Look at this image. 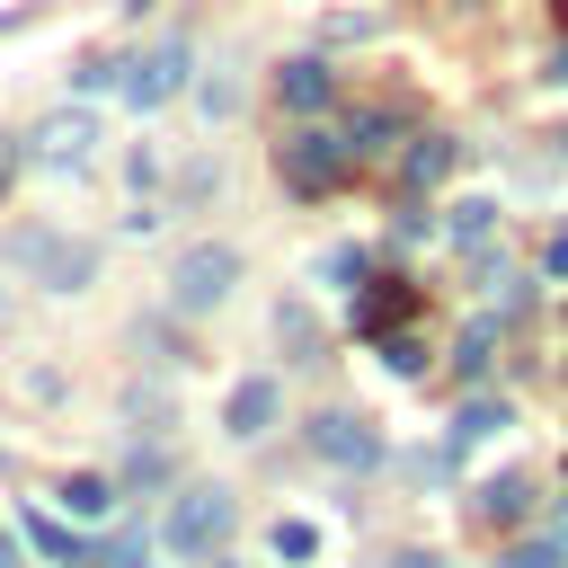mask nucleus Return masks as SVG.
<instances>
[{"instance_id":"1","label":"nucleus","mask_w":568,"mask_h":568,"mask_svg":"<svg viewBox=\"0 0 568 568\" xmlns=\"http://www.w3.org/2000/svg\"><path fill=\"white\" fill-rule=\"evenodd\" d=\"M18 275H36L44 293H89L98 284V240H71V231H9V248H0Z\"/></svg>"},{"instance_id":"2","label":"nucleus","mask_w":568,"mask_h":568,"mask_svg":"<svg viewBox=\"0 0 568 568\" xmlns=\"http://www.w3.org/2000/svg\"><path fill=\"white\" fill-rule=\"evenodd\" d=\"M231 524H240V497L204 479V488H178V497H169V515H160V541H169L178 559H213V550L231 541Z\"/></svg>"},{"instance_id":"3","label":"nucleus","mask_w":568,"mask_h":568,"mask_svg":"<svg viewBox=\"0 0 568 568\" xmlns=\"http://www.w3.org/2000/svg\"><path fill=\"white\" fill-rule=\"evenodd\" d=\"M231 284H240V248H231V240H195V248H178V266H169V311L204 320V311L231 302Z\"/></svg>"},{"instance_id":"4","label":"nucleus","mask_w":568,"mask_h":568,"mask_svg":"<svg viewBox=\"0 0 568 568\" xmlns=\"http://www.w3.org/2000/svg\"><path fill=\"white\" fill-rule=\"evenodd\" d=\"M275 169H284V186H293V195H328V186L355 169V151H346V133L302 124V133H284V142H275Z\"/></svg>"},{"instance_id":"5","label":"nucleus","mask_w":568,"mask_h":568,"mask_svg":"<svg viewBox=\"0 0 568 568\" xmlns=\"http://www.w3.org/2000/svg\"><path fill=\"white\" fill-rule=\"evenodd\" d=\"M186 80H195V44H186V36H160L151 53L124 62V98H133V106H169Z\"/></svg>"},{"instance_id":"6","label":"nucleus","mask_w":568,"mask_h":568,"mask_svg":"<svg viewBox=\"0 0 568 568\" xmlns=\"http://www.w3.org/2000/svg\"><path fill=\"white\" fill-rule=\"evenodd\" d=\"M27 151H36V169H80V160L98 151V115H89V106H62V115H44Z\"/></svg>"},{"instance_id":"7","label":"nucleus","mask_w":568,"mask_h":568,"mask_svg":"<svg viewBox=\"0 0 568 568\" xmlns=\"http://www.w3.org/2000/svg\"><path fill=\"white\" fill-rule=\"evenodd\" d=\"M311 453H320V462H346V470H373V462H382V435H373L364 417L328 408V417H311Z\"/></svg>"},{"instance_id":"8","label":"nucleus","mask_w":568,"mask_h":568,"mask_svg":"<svg viewBox=\"0 0 568 568\" xmlns=\"http://www.w3.org/2000/svg\"><path fill=\"white\" fill-rule=\"evenodd\" d=\"M408 320H417V284L382 275V284H364V293H355V328H364V337H399Z\"/></svg>"},{"instance_id":"9","label":"nucleus","mask_w":568,"mask_h":568,"mask_svg":"<svg viewBox=\"0 0 568 568\" xmlns=\"http://www.w3.org/2000/svg\"><path fill=\"white\" fill-rule=\"evenodd\" d=\"M275 98H284L293 115H320V106L337 98V71H328L320 53H302V62H284V71H275Z\"/></svg>"},{"instance_id":"10","label":"nucleus","mask_w":568,"mask_h":568,"mask_svg":"<svg viewBox=\"0 0 568 568\" xmlns=\"http://www.w3.org/2000/svg\"><path fill=\"white\" fill-rule=\"evenodd\" d=\"M275 408H284V390H275V382H266V373H248V382H240V390H231V408H222V426H231V435H240V444H257V435H266V426H275Z\"/></svg>"},{"instance_id":"11","label":"nucleus","mask_w":568,"mask_h":568,"mask_svg":"<svg viewBox=\"0 0 568 568\" xmlns=\"http://www.w3.org/2000/svg\"><path fill=\"white\" fill-rule=\"evenodd\" d=\"M53 497H62V515H71V524H115V506H124L106 470H71V479H62Z\"/></svg>"},{"instance_id":"12","label":"nucleus","mask_w":568,"mask_h":568,"mask_svg":"<svg viewBox=\"0 0 568 568\" xmlns=\"http://www.w3.org/2000/svg\"><path fill=\"white\" fill-rule=\"evenodd\" d=\"M470 506H479V524H524V506H532V488H524V479L506 470V479H479V497H470Z\"/></svg>"},{"instance_id":"13","label":"nucleus","mask_w":568,"mask_h":568,"mask_svg":"<svg viewBox=\"0 0 568 568\" xmlns=\"http://www.w3.org/2000/svg\"><path fill=\"white\" fill-rule=\"evenodd\" d=\"M444 169H453V142H444V133H417V142H408V160H399V178H408V186H435Z\"/></svg>"},{"instance_id":"14","label":"nucleus","mask_w":568,"mask_h":568,"mask_svg":"<svg viewBox=\"0 0 568 568\" xmlns=\"http://www.w3.org/2000/svg\"><path fill=\"white\" fill-rule=\"evenodd\" d=\"M497 426H506V399H470V408L453 417V453H470V444H488Z\"/></svg>"},{"instance_id":"15","label":"nucleus","mask_w":568,"mask_h":568,"mask_svg":"<svg viewBox=\"0 0 568 568\" xmlns=\"http://www.w3.org/2000/svg\"><path fill=\"white\" fill-rule=\"evenodd\" d=\"M27 541H36L44 559H62V568H80V532H71L62 515H27Z\"/></svg>"},{"instance_id":"16","label":"nucleus","mask_w":568,"mask_h":568,"mask_svg":"<svg viewBox=\"0 0 568 568\" xmlns=\"http://www.w3.org/2000/svg\"><path fill=\"white\" fill-rule=\"evenodd\" d=\"M444 231H453L462 248H479V240L497 231V204H488V195H470V204H453V222H444Z\"/></svg>"},{"instance_id":"17","label":"nucleus","mask_w":568,"mask_h":568,"mask_svg":"<svg viewBox=\"0 0 568 568\" xmlns=\"http://www.w3.org/2000/svg\"><path fill=\"white\" fill-rule=\"evenodd\" d=\"M311 550H320V532H311L302 515H284V524H275V559H311Z\"/></svg>"},{"instance_id":"18","label":"nucleus","mask_w":568,"mask_h":568,"mask_svg":"<svg viewBox=\"0 0 568 568\" xmlns=\"http://www.w3.org/2000/svg\"><path fill=\"white\" fill-rule=\"evenodd\" d=\"M559 559H568V550H559V532H550V541H515L497 568H559Z\"/></svg>"},{"instance_id":"19","label":"nucleus","mask_w":568,"mask_h":568,"mask_svg":"<svg viewBox=\"0 0 568 568\" xmlns=\"http://www.w3.org/2000/svg\"><path fill=\"white\" fill-rule=\"evenodd\" d=\"M98 89H124V62H106V53L80 62V98H98Z\"/></svg>"},{"instance_id":"20","label":"nucleus","mask_w":568,"mask_h":568,"mask_svg":"<svg viewBox=\"0 0 568 568\" xmlns=\"http://www.w3.org/2000/svg\"><path fill=\"white\" fill-rule=\"evenodd\" d=\"M382 364H390V373H417L426 346H417V337H382Z\"/></svg>"},{"instance_id":"21","label":"nucleus","mask_w":568,"mask_h":568,"mask_svg":"<svg viewBox=\"0 0 568 568\" xmlns=\"http://www.w3.org/2000/svg\"><path fill=\"white\" fill-rule=\"evenodd\" d=\"M320 275H328V284H346V275H364V248H328V257H320Z\"/></svg>"},{"instance_id":"22","label":"nucleus","mask_w":568,"mask_h":568,"mask_svg":"<svg viewBox=\"0 0 568 568\" xmlns=\"http://www.w3.org/2000/svg\"><path fill=\"white\" fill-rule=\"evenodd\" d=\"M453 364H462V373H479V364H488V320H479V328L462 337V355H453Z\"/></svg>"},{"instance_id":"23","label":"nucleus","mask_w":568,"mask_h":568,"mask_svg":"<svg viewBox=\"0 0 568 568\" xmlns=\"http://www.w3.org/2000/svg\"><path fill=\"white\" fill-rule=\"evenodd\" d=\"M541 275H559V284H568V231H559V240L541 248Z\"/></svg>"},{"instance_id":"24","label":"nucleus","mask_w":568,"mask_h":568,"mask_svg":"<svg viewBox=\"0 0 568 568\" xmlns=\"http://www.w3.org/2000/svg\"><path fill=\"white\" fill-rule=\"evenodd\" d=\"M98 568H142V550H133V541H115V550H106Z\"/></svg>"},{"instance_id":"25","label":"nucleus","mask_w":568,"mask_h":568,"mask_svg":"<svg viewBox=\"0 0 568 568\" xmlns=\"http://www.w3.org/2000/svg\"><path fill=\"white\" fill-rule=\"evenodd\" d=\"M541 80H559V89H568V44H559V53H550V71H541Z\"/></svg>"},{"instance_id":"26","label":"nucleus","mask_w":568,"mask_h":568,"mask_svg":"<svg viewBox=\"0 0 568 568\" xmlns=\"http://www.w3.org/2000/svg\"><path fill=\"white\" fill-rule=\"evenodd\" d=\"M390 568H444V559H435V550H408V559H390Z\"/></svg>"},{"instance_id":"27","label":"nucleus","mask_w":568,"mask_h":568,"mask_svg":"<svg viewBox=\"0 0 568 568\" xmlns=\"http://www.w3.org/2000/svg\"><path fill=\"white\" fill-rule=\"evenodd\" d=\"M9 178H18V151H9V142H0V195H9Z\"/></svg>"},{"instance_id":"28","label":"nucleus","mask_w":568,"mask_h":568,"mask_svg":"<svg viewBox=\"0 0 568 568\" xmlns=\"http://www.w3.org/2000/svg\"><path fill=\"white\" fill-rule=\"evenodd\" d=\"M0 568H18V541H9V532H0Z\"/></svg>"},{"instance_id":"29","label":"nucleus","mask_w":568,"mask_h":568,"mask_svg":"<svg viewBox=\"0 0 568 568\" xmlns=\"http://www.w3.org/2000/svg\"><path fill=\"white\" fill-rule=\"evenodd\" d=\"M550 9H559V27H568V0H550Z\"/></svg>"},{"instance_id":"30","label":"nucleus","mask_w":568,"mask_h":568,"mask_svg":"<svg viewBox=\"0 0 568 568\" xmlns=\"http://www.w3.org/2000/svg\"><path fill=\"white\" fill-rule=\"evenodd\" d=\"M213 568H240V559H213Z\"/></svg>"}]
</instances>
